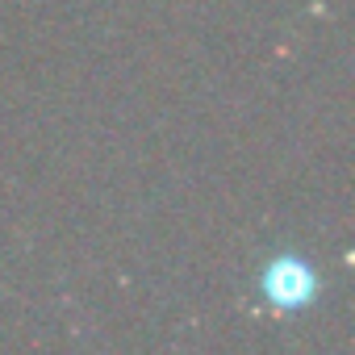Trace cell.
<instances>
[{"label": "cell", "mask_w": 355, "mask_h": 355, "mask_svg": "<svg viewBox=\"0 0 355 355\" xmlns=\"http://www.w3.org/2000/svg\"><path fill=\"white\" fill-rule=\"evenodd\" d=\"M263 297L272 309L280 313H293V309H305L313 297H318V276L309 272V263H301L297 255H280L263 268V280H259Z\"/></svg>", "instance_id": "obj_1"}]
</instances>
